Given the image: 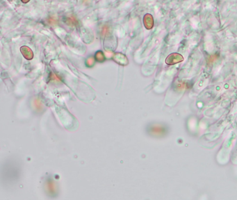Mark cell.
Instances as JSON below:
<instances>
[{
  "mask_svg": "<svg viewBox=\"0 0 237 200\" xmlns=\"http://www.w3.org/2000/svg\"><path fill=\"white\" fill-rule=\"evenodd\" d=\"M183 60H184V58L181 54L174 53L168 56L166 60V63L168 65H174L177 63L182 62Z\"/></svg>",
  "mask_w": 237,
  "mask_h": 200,
  "instance_id": "cell-1",
  "label": "cell"
},
{
  "mask_svg": "<svg viewBox=\"0 0 237 200\" xmlns=\"http://www.w3.org/2000/svg\"><path fill=\"white\" fill-rule=\"evenodd\" d=\"M20 51H21L22 56L27 60H31L33 58V52L32 50L27 46H22L20 48Z\"/></svg>",
  "mask_w": 237,
  "mask_h": 200,
  "instance_id": "cell-2",
  "label": "cell"
},
{
  "mask_svg": "<svg viewBox=\"0 0 237 200\" xmlns=\"http://www.w3.org/2000/svg\"><path fill=\"white\" fill-rule=\"evenodd\" d=\"M143 23L144 25H145V27L147 29H152L153 26H154V20H153L152 15L150 14H146L144 16Z\"/></svg>",
  "mask_w": 237,
  "mask_h": 200,
  "instance_id": "cell-3",
  "label": "cell"
},
{
  "mask_svg": "<svg viewBox=\"0 0 237 200\" xmlns=\"http://www.w3.org/2000/svg\"><path fill=\"white\" fill-rule=\"evenodd\" d=\"M105 56L101 51H97L95 55V59L98 62H104L105 60Z\"/></svg>",
  "mask_w": 237,
  "mask_h": 200,
  "instance_id": "cell-4",
  "label": "cell"
},
{
  "mask_svg": "<svg viewBox=\"0 0 237 200\" xmlns=\"http://www.w3.org/2000/svg\"><path fill=\"white\" fill-rule=\"evenodd\" d=\"M95 61V58H93L92 57L89 58L86 60V66H89V67L93 66Z\"/></svg>",
  "mask_w": 237,
  "mask_h": 200,
  "instance_id": "cell-5",
  "label": "cell"
},
{
  "mask_svg": "<svg viewBox=\"0 0 237 200\" xmlns=\"http://www.w3.org/2000/svg\"><path fill=\"white\" fill-rule=\"evenodd\" d=\"M152 132L153 134H161L163 132V129L161 127H152Z\"/></svg>",
  "mask_w": 237,
  "mask_h": 200,
  "instance_id": "cell-6",
  "label": "cell"
},
{
  "mask_svg": "<svg viewBox=\"0 0 237 200\" xmlns=\"http://www.w3.org/2000/svg\"><path fill=\"white\" fill-rule=\"evenodd\" d=\"M108 31H109V29H108L107 26H104V31L102 32L103 34H107V33H108Z\"/></svg>",
  "mask_w": 237,
  "mask_h": 200,
  "instance_id": "cell-7",
  "label": "cell"
}]
</instances>
